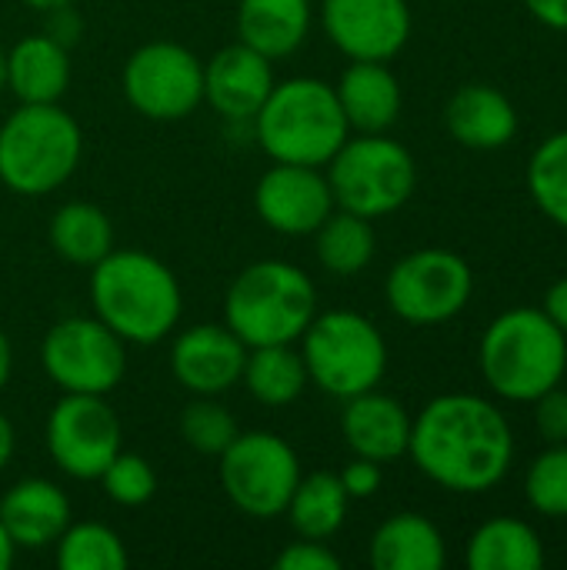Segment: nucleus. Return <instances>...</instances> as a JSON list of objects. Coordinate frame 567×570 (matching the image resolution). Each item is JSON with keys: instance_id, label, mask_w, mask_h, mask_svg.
<instances>
[{"instance_id": "13", "label": "nucleus", "mask_w": 567, "mask_h": 570, "mask_svg": "<svg viewBox=\"0 0 567 570\" xmlns=\"http://www.w3.org/2000/svg\"><path fill=\"white\" fill-rule=\"evenodd\" d=\"M47 451L53 464L77 478L97 481L120 454V421L97 394H63L47 417Z\"/></svg>"}, {"instance_id": "36", "label": "nucleus", "mask_w": 567, "mask_h": 570, "mask_svg": "<svg viewBox=\"0 0 567 570\" xmlns=\"http://www.w3.org/2000/svg\"><path fill=\"white\" fill-rule=\"evenodd\" d=\"M535 424L548 444H567V391L561 384L535 401Z\"/></svg>"}, {"instance_id": "37", "label": "nucleus", "mask_w": 567, "mask_h": 570, "mask_svg": "<svg viewBox=\"0 0 567 570\" xmlns=\"http://www.w3.org/2000/svg\"><path fill=\"white\" fill-rule=\"evenodd\" d=\"M341 488L348 491L351 501H368L381 491L384 484V474H381V464L378 461H368V458H354L341 474H338Z\"/></svg>"}, {"instance_id": "27", "label": "nucleus", "mask_w": 567, "mask_h": 570, "mask_svg": "<svg viewBox=\"0 0 567 570\" xmlns=\"http://www.w3.org/2000/svg\"><path fill=\"white\" fill-rule=\"evenodd\" d=\"M50 247L77 267H94L114 250L110 217L87 200H70L50 217Z\"/></svg>"}, {"instance_id": "8", "label": "nucleus", "mask_w": 567, "mask_h": 570, "mask_svg": "<svg viewBox=\"0 0 567 570\" xmlns=\"http://www.w3.org/2000/svg\"><path fill=\"white\" fill-rule=\"evenodd\" d=\"M328 184L341 210L378 220L411 200L418 187V164L394 137L361 134L348 137L328 160Z\"/></svg>"}, {"instance_id": "17", "label": "nucleus", "mask_w": 567, "mask_h": 570, "mask_svg": "<svg viewBox=\"0 0 567 570\" xmlns=\"http://www.w3.org/2000/svg\"><path fill=\"white\" fill-rule=\"evenodd\" d=\"M274 83L271 60L241 40L204 63V100L227 120H254Z\"/></svg>"}, {"instance_id": "39", "label": "nucleus", "mask_w": 567, "mask_h": 570, "mask_svg": "<svg viewBox=\"0 0 567 570\" xmlns=\"http://www.w3.org/2000/svg\"><path fill=\"white\" fill-rule=\"evenodd\" d=\"M561 331L567 334V274L561 281H555L545 294V307H541Z\"/></svg>"}, {"instance_id": "41", "label": "nucleus", "mask_w": 567, "mask_h": 570, "mask_svg": "<svg viewBox=\"0 0 567 570\" xmlns=\"http://www.w3.org/2000/svg\"><path fill=\"white\" fill-rule=\"evenodd\" d=\"M10 371H13V351H10L7 334L0 331V391H3V387H7V381H10Z\"/></svg>"}, {"instance_id": "42", "label": "nucleus", "mask_w": 567, "mask_h": 570, "mask_svg": "<svg viewBox=\"0 0 567 570\" xmlns=\"http://www.w3.org/2000/svg\"><path fill=\"white\" fill-rule=\"evenodd\" d=\"M13 558H17V544H13V538L7 534V528L0 524V570L10 568Z\"/></svg>"}, {"instance_id": "31", "label": "nucleus", "mask_w": 567, "mask_h": 570, "mask_svg": "<svg viewBox=\"0 0 567 570\" xmlns=\"http://www.w3.org/2000/svg\"><path fill=\"white\" fill-rule=\"evenodd\" d=\"M127 561L130 558L120 534L107 524H67V531L57 538V564L63 570H124Z\"/></svg>"}, {"instance_id": "18", "label": "nucleus", "mask_w": 567, "mask_h": 570, "mask_svg": "<svg viewBox=\"0 0 567 570\" xmlns=\"http://www.w3.org/2000/svg\"><path fill=\"white\" fill-rule=\"evenodd\" d=\"M411 414L401 401L374 391L354 394L344 401L341 414V434L344 444L354 451V458H368L378 464L398 461L408 454L411 444Z\"/></svg>"}, {"instance_id": "1", "label": "nucleus", "mask_w": 567, "mask_h": 570, "mask_svg": "<svg viewBox=\"0 0 567 570\" xmlns=\"http://www.w3.org/2000/svg\"><path fill=\"white\" fill-rule=\"evenodd\" d=\"M418 471L454 494H485L501 484L515 464V434L508 417L478 394H441L411 421Z\"/></svg>"}, {"instance_id": "43", "label": "nucleus", "mask_w": 567, "mask_h": 570, "mask_svg": "<svg viewBox=\"0 0 567 570\" xmlns=\"http://www.w3.org/2000/svg\"><path fill=\"white\" fill-rule=\"evenodd\" d=\"M27 7H33V10H43V13H50V10H60V7H70L74 0H23Z\"/></svg>"}, {"instance_id": "16", "label": "nucleus", "mask_w": 567, "mask_h": 570, "mask_svg": "<svg viewBox=\"0 0 567 570\" xmlns=\"http://www.w3.org/2000/svg\"><path fill=\"white\" fill-rule=\"evenodd\" d=\"M244 361L247 347L227 324H194L180 331L170 347V371L177 384L197 397H217L241 384Z\"/></svg>"}, {"instance_id": "19", "label": "nucleus", "mask_w": 567, "mask_h": 570, "mask_svg": "<svg viewBox=\"0 0 567 570\" xmlns=\"http://www.w3.org/2000/svg\"><path fill=\"white\" fill-rule=\"evenodd\" d=\"M0 524L13 538L17 551L50 548L70 524V501L53 481L27 478L0 498Z\"/></svg>"}, {"instance_id": "28", "label": "nucleus", "mask_w": 567, "mask_h": 570, "mask_svg": "<svg viewBox=\"0 0 567 570\" xmlns=\"http://www.w3.org/2000/svg\"><path fill=\"white\" fill-rule=\"evenodd\" d=\"M348 491L341 488L338 474H307L297 481L291 501H287V521L297 531V538H311V541H328L344 528L348 518Z\"/></svg>"}, {"instance_id": "23", "label": "nucleus", "mask_w": 567, "mask_h": 570, "mask_svg": "<svg viewBox=\"0 0 567 570\" xmlns=\"http://www.w3.org/2000/svg\"><path fill=\"white\" fill-rule=\"evenodd\" d=\"M368 558L374 570H441L448 548L434 521L401 511L374 531Z\"/></svg>"}, {"instance_id": "30", "label": "nucleus", "mask_w": 567, "mask_h": 570, "mask_svg": "<svg viewBox=\"0 0 567 570\" xmlns=\"http://www.w3.org/2000/svg\"><path fill=\"white\" fill-rule=\"evenodd\" d=\"M528 190L538 210L567 230V130L541 140L528 160Z\"/></svg>"}, {"instance_id": "12", "label": "nucleus", "mask_w": 567, "mask_h": 570, "mask_svg": "<svg viewBox=\"0 0 567 570\" xmlns=\"http://www.w3.org/2000/svg\"><path fill=\"white\" fill-rule=\"evenodd\" d=\"M127 104L147 120H184L204 104V63L174 40L137 47L120 73Z\"/></svg>"}, {"instance_id": "20", "label": "nucleus", "mask_w": 567, "mask_h": 570, "mask_svg": "<svg viewBox=\"0 0 567 570\" xmlns=\"http://www.w3.org/2000/svg\"><path fill=\"white\" fill-rule=\"evenodd\" d=\"M448 134L468 150H501L518 134V110L491 83H465L444 107Z\"/></svg>"}, {"instance_id": "7", "label": "nucleus", "mask_w": 567, "mask_h": 570, "mask_svg": "<svg viewBox=\"0 0 567 570\" xmlns=\"http://www.w3.org/2000/svg\"><path fill=\"white\" fill-rule=\"evenodd\" d=\"M301 357L311 384L348 401L384 381L388 341L364 314L324 311L301 334Z\"/></svg>"}, {"instance_id": "25", "label": "nucleus", "mask_w": 567, "mask_h": 570, "mask_svg": "<svg viewBox=\"0 0 567 570\" xmlns=\"http://www.w3.org/2000/svg\"><path fill=\"white\" fill-rule=\"evenodd\" d=\"M465 561L471 570H541L545 544L531 524L518 518H495L471 534Z\"/></svg>"}, {"instance_id": "40", "label": "nucleus", "mask_w": 567, "mask_h": 570, "mask_svg": "<svg viewBox=\"0 0 567 570\" xmlns=\"http://www.w3.org/2000/svg\"><path fill=\"white\" fill-rule=\"evenodd\" d=\"M13 444H17V438H13V424L3 417V411H0V471L10 464V458H13Z\"/></svg>"}, {"instance_id": "32", "label": "nucleus", "mask_w": 567, "mask_h": 570, "mask_svg": "<svg viewBox=\"0 0 567 570\" xmlns=\"http://www.w3.org/2000/svg\"><path fill=\"white\" fill-rule=\"evenodd\" d=\"M241 434L237 417L214 397H197L180 414V438L207 458H221Z\"/></svg>"}, {"instance_id": "10", "label": "nucleus", "mask_w": 567, "mask_h": 570, "mask_svg": "<svg viewBox=\"0 0 567 570\" xmlns=\"http://www.w3.org/2000/svg\"><path fill=\"white\" fill-rule=\"evenodd\" d=\"M301 481V461L294 448L271 431H244L221 454V484L231 504L257 521L287 511V501Z\"/></svg>"}, {"instance_id": "15", "label": "nucleus", "mask_w": 567, "mask_h": 570, "mask_svg": "<svg viewBox=\"0 0 567 570\" xmlns=\"http://www.w3.org/2000/svg\"><path fill=\"white\" fill-rule=\"evenodd\" d=\"M324 30L351 60H391L411 37L408 0H324Z\"/></svg>"}, {"instance_id": "33", "label": "nucleus", "mask_w": 567, "mask_h": 570, "mask_svg": "<svg viewBox=\"0 0 567 570\" xmlns=\"http://www.w3.org/2000/svg\"><path fill=\"white\" fill-rule=\"evenodd\" d=\"M528 504L545 518H567V444H548L525 478Z\"/></svg>"}, {"instance_id": "21", "label": "nucleus", "mask_w": 567, "mask_h": 570, "mask_svg": "<svg viewBox=\"0 0 567 570\" xmlns=\"http://www.w3.org/2000/svg\"><path fill=\"white\" fill-rule=\"evenodd\" d=\"M338 104L348 117V127L358 134H384L401 114V80L384 60H351L341 73Z\"/></svg>"}, {"instance_id": "3", "label": "nucleus", "mask_w": 567, "mask_h": 570, "mask_svg": "<svg viewBox=\"0 0 567 570\" xmlns=\"http://www.w3.org/2000/svg\"><path fill=\"white\" fill-rule=\"evenodd\" d=\"M485 384L511 404H535L567 374V334L541 307L498 314L478 347Z\"/></svg>"}, {"instance_id": "6", "label": "nucleus", "mask_w": 567, "mask_h": 570, "mask_svg": "<svg viewBox=\"0 0 567 570\" xmlns=\"http://www.w3.org/2000/svg\"><path fill=\"white\" fill-rule=\"evenodd\" d=\"M84 154L80 124L60 104H20L0 124V184L23 197L63 187Z\"/></svg>"}, {"instance_id": "34", "label": "nucleus", "mask_w": 567, "mask_h": 570, "mask_svg": "<svg viewBox=\"0 0 567 570\" xmlns=\"http://www.w3.org/2000/svg\"><path fill=\"white\" fill-rule=\"evenodd\" d=\"M104 494L120 508H144L157 494V471L140 454H117L97 478Z\"/></svg>"}, {"instance_id": "9", "label": "nucleus", "mask_w": 567, "mask_h": 570, "mask_svg": "<svg viewBox=\"0 0 567 570\" xmlns=\"http://www.w3.org/2000/svg\"><path fill=\"white\" fill-rule=\"evenodd\" d=\"M471 294H475L471 264L444 247H424L401 257L384 281L388 307L414 327H434L454 321L468 307Z\"/></svg>"}, {"instance_id": "5", "label": "nucleus", "mask_w": 567, "mask_h": 570, "mask_svg": "<svg viewBox=\"0 0 567 570\" xmlns=\"http://www.w3.org/2000/svg\"><path fill=\"white\" fill-rule=\"evenodd\" d=\"M314 317V281L287 261H257L244 267L224 297V324L244 347L297 344Z\"/></svg>"}, {"instance_id": "44", "label": "nucleus", "mask_w": 567, "mask_h": 570, "mask_svg": "<svg viewBox=\"0 0 567 570\" xmlns=\"http://www.w3.org/2000/svg\"><path fill=\"white\" fill-rule=\"evenodd\" d=\"M7 87V50L0 47V90Z\"/></svg>"}, {"instance_id": "22", "label": "nucleus", "mask_w": 567, "mask_h": 570, "mask_svg": "<svg viewBox=\"0 0 567 570\" xmlns=\"http://www.w3.org/2000/svg\"><path fill=\"white\" fill-rule=\"evenodd\" d=\"M70 87V53L50 33L20 37L7 50V90L20 104H60Z\"/></svg>"}, {"instance_id": "35", "label": "nucleus", "mask_w": 567, "mask_h": 570, "mask_svg": "<svg viewBox=\"0 0 567 570\" xmlns=\"http://www.w3.org/2000/svg\"><path fill=\"white\" fill-rule=\"evenodd\" d=\"M277 570H341V558L324 544V541H311L301 538L294 544H287L277 558H274Z\"/></svg>"}, {"instance_id": "4", "label": "nucleus", "mask_w": 567, "mask_h": 570, "mask_svg": "<svg viewBox=\"0 0 567 570\" xmlns=\"http://www.w3.org/2000/svg\"><path fill=\"white\" fill-rule=\"evenodd\" d=\"M254 137L271 160L328 167L351 137V127L331 83L317 77H291L274 83L254 114Z\"/></svg>"}, {"instance_id": "26", "label": "nucleus", "mask_w": 567, "mask_h": 570, "mask_svg": "<svg viewBox=\"0 0 567 570\" xmlns=\"http://www.w3.org/2000/svg\"><path fill=\"white\" fill-rule=\"evenodd\" d=\"M241 381L251 391V397L257 404H264V407H287L311 384L304 357H301V351L294 344L247 347Z\"/></svg>"}, {"instance_id": "14", "label": "nucleus", "mask_w": 567, "mask_h": 570, "mask_svg": "<svg viewBox=\"0 0 567 570\" xmlns=\"http://www.w3.org/2000/svg\"><path fill=\"white\" fill-rule=\"evenodd\" d=\"M334 207L338 204H334L328 174L321 167L274 160V167L254 187L257 217L284 237L314 234L331 217Z\"/></svg>"}, {"instance_id": "38", "label": "nucleus", "mask_w": 567, "mask_h": 570, "mask_svg": "<svg viewBox=\"0 0 567 570\" xmlns=\"http://www.w3.org/2000/svg\"><path fill=\"white\" fill-rule=\"evenodd\" d=\"M535 20H541L551 30H567V0H525Z\"/></svg>"}, {"instance_id": "2", "label": "nucleus", "mask_w": 567, "mask_h": 570, "mask_svg": "<svg viewBox=\"0 0 567 570\" xmlns=\"http://www.w3.org/2000/svg\"><path fill=\"white\" fill-rule=\"evenodd\" d=\"M94 314L124 341L150 347L164 341L184 311L174 271L147 250H110L90 274Z\"/></svg>"}, {"instance_id": "11", "label": "nucleus", "mask_w": 567, "mask_h": 570, "mask_svg": "<svg viewBox=\"0 0 567 570\" xmlns=\"http://www.w3.org/2000/svg\"><path fill=\"white\" fill-rule=\"evenodd\" d=\"M40 364L63 394H110L127 371L124 341L100 317H63L40 344Z\"/></svg>"}, {"instance_id": "24", "label": "nucleus", "mask_w": 567, "mask_h": 570, "mask_svg": "<svg viewBox=\"0 0 567 570\" xmlns=\"http://www.w3.org/2000/svg\"><path fill=\"white\" fill-rule=\"evenodd\" d=\"M311 30V0H241L237 40L267 60L294 53Z\"/></svg>"}, {"instance_id": "29", "label": "nucleus", "mask_w": 567, "mask_h": 570, "mask_svg": "<svg viewBox=\"0 0 567 570\" xmlns=\"http://www.w3.org/2000/svg\"><path fill=\"white\" fill-rule=\"evenodd\" d=\"M314 237H317V261L334 277L361 274L378 250V234L371 220L341 207L331 210V217L314 230Z\"/></svg>"}]
</instances>
